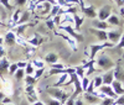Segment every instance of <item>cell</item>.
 Segmentation results:
<instances>
[{
  "mask_svg": "<svg viewBox=\"0 0 124 105\" xmlns=\"http://www.w3.org/2000/svg\"><path fill=\"white\" fill-rule=\"evenodd\" d=\"M46 93L51 98L58 100L61 103V105H63L66 103V100L71 97V94H72L71 90H65L62 88H55V87H47L46 88Z\"/></svg>",
  "mask_w": 124,
  "mask_h": 105,
  "instance_id": "cell-1",
  "label": "cell"
},
{
  "mask_svg": "<svg viewBox=\"0 0 124 105\" xmlns=\"http://www.w3.org/2000/svg\"><path fill=\"white\" fill-rule=\"evenodd\" d=\"M96 64L102 69V70H109V69H113L116 66V62L113 61L107 53L102 52V53L98 56V58L96 59Z\"/></svg>",
  "mask_w": 124,
  "mask_h": 105,
  "instance_id": "cell-2",
  "label": "cell"
},
{
  "mask_svg": "<svg viewBox=\"0 0 124 105\" xmlns=\"http://www.w3.org/2000/svg\"><path fill=\"white\" fill-rule=\"evenodd\" d=\"M58 28L60 30H62V31H65V32L70 36V37H72L76 42H82V41H85V36L82 35V34H79V32H77V31L72 27L71 25H67V24H61L60 26H58Z\"/></svg>",
  "mask_w": 124,
  "mask_h": 105,
  "instance_id": "cell-3",
  "label": "cell"
},
{
  "mask_svg": "<svg viewBox=\"0 0 124 105\" xmlns=\"http://www.w3.org/2000/svg\"><path fill=\"white\" fill-rule=\"evenodd\" d=\"M104 48H114V45L110 42H103V43H98V45H91L89 46V59H96V55L99 53L101 49Z\"/></svg>",
  "mask_w": 124,
  "mask_h": 105,
  "instance_id": "cell-4",
  "label": "cell"
},
{
  "mask_svg": "<svg viewBox=\"0 0 124 105\" xmlns=\"http://www.w3.org/2000/svg\"><path fill=\"white\" fill-rule=\"evenodd\" d=\"M123 32H122V28H113V30H108L107 31V36H108V42H110V43L113 45H117L120 37H122Z\"/></svg>",
  "mask_w": 124,
  "mask_h": 105,
  "instance_id": "cell-5",
  "label": "cell"
},
{
  "mask_svg": "<svg viewBox=\"0 0 124 105\" xmlns=\"http://www.w3.org/2000/svg\"><path fill=\"white\" fill-rule=\"evenodd\" d=\"M9 66H10V62L6 57L0 59V79L1 82H5L6 76L9 74Z\"/></svg>",
  "mask_w": 124,
  "mask_h": 105,
  "instance_id": "cell-6",
  "label": "cell"
},
{
  "mask_svg": "<svg viewBox=\"0 0 124 105\" xmlns=\"http://www.w3.org/2000/svg\"><path fill=\"white\" fill-rule=\"evenodd\" d=\"M120 62H122V59H119L116 63L114 69H113V74H114V79L118 80V82H120L123 85H124V68L120 66Z\"/></svg>",
  "mask_w": 124,
  "mask_h": 105,
  "instance_id": "cell-7",
  "label": "cell"
},
{
  "mask_svg": "<svg viewBox=\"0 0 124 105\" xmlns=\"http://www.w3.org/2000/svg\"><path fill=\"white\" fill-rule=\"evenodd\" d=\"M112 15V6L110 5H104L102 6L97 11V17L99 21H107V19Z\"/></svg>",
  "mask_w": 124,
  "mask_h": 105,
  "instance_id": "cell-8",
  "label": "cell"
},
{
  "mask_svg": "<svg viewBox=\"0 0 124 105\" xmlns=\"http://www.w3.org/2000/svg\"><path fill=\"white\" fill-rule=\"evenodd\" d=\"M88 31L92 34V35H94L97 37V40L101 42V43H103V42H108V36H107V31L104 30H97V28H88Z\"/></svg>",
  "mask_w": 124,
  "mask_h": 105,
  "instance_id": "cell-9",
  "label": "cell"
},
{
  "mask_svg": "<svg viewBox=\"0 0 124 105\" xmlns=\"http://www.w3.org/2000/svg\"><path fill=\"white\" fill-rule=\"evenodd\" d=\"M3 38H4V43H5V46H8V47H13V46L16 45V38H17V36H16V34L14 32V31L9 30Z\"/></svg>",
  "mask_w": 124,
  "mask_h": 105,
  "instance_id": "cell-10",
  "label": "cell"
},
{
  "mask_svg": "<svg viewBox=\"0 0 124 105\" xmlns=\"http://www.w3.org/2000/svg\"><path fill=\"white\" fill-rule=\"evenodd\" d=\"M81 11H82V14H83L86 17H88V19H96L97 17V9L93 6V5H85L81 9Z\"/></svg>",
  "mask_w": 124,
  "mask_h": 105,
  "instance_id": "cell-11",
  "label": "cell"
},
{
  "mask_svg": "<svg viewBox=\"0 0 124 105\" xmlns=\"http://www.w3.org/2000/svg\"><path fill=\"white\" fill-rule=\"evenodd\" d=\"M44 41H45V37H44V36H41L40 34H35V35L31 36L30 38L26 40L27 45L32 46V47H37V46H40Z\"/></svg>",
  "mask_w": 124,
  "mask_h": 105,
  "instance_id": "cell-12",
  "label": "cell"
},
{
  "mask_svg": "<svg viewBox=\"0 0 124 105\" xmlns=\"http://www.w3.org/2000/svg\"><path fill=\"white\" fill-rule=\"evenodd\" d=\"M54 34L55 35H57V36H61L62 38H65L66 40V42H67V43L70 45V47L72 48V51H77V42L73 40V38H72V37H70L67 34H62V32H58V31H57V28L54 31Z\"/></svg>",
  "mask_w": 124,
  "mask_h": 105,
  "instance_id": "cell-13",
  "label": "cell"
},
{
  "mask_svg": "<svg viewBox=\"0 0 124 105\" xmlns=\"http://www.w3.org/2000/svg\"><path fill=\"white\" fill-rule=\"evenodd\" d=\"M98 91L101 93V94H103L104 97H108V98H112V99H117L118 97L116 95V93L113 91V89H112V87L110 85H102V87H99L98 88Z\"/></svg>",
  "mask_w": 124,
  "mask_h": 105,
  "instance_id": "cell-14",
  "label": "cell"
},
{
  "mask_svg": "<svg viewBox=\"0 0 124 105\" xmlns=\"http://www.w3.org/2000/svg\"><path fill=\"white\" fill-rule=\"evenodd\" d=\"M35 24L32 22H29V24H23V25H16L11 28V31H14V32L16 34V36H21L25 34V31L29 28V27H34Z\"/></svg>",
  "mask_w": 124,
  "mask_h": 105,
  "instance_id": "cell-15",
  "label": "cell"
},
{
  "mask_svg": "<svg viewBox=\"0 0 124 105\" xmlns=\"http://www.w3.org/2000/svg\"><path fill=\"white\" fill-rule=\"evenodd\" d=\"M83 99H85L83 101L89 105H96L101 103V99L98 97H96L94 94H89V93H83Z\"/></svg>",
  "mask_w": 124,
  "mask_h": 105,
  "instance_id": "cell-16",
  "label": "cell"
},
{
  "mask_svg": "<svg viewBox=\"0 0 124 105\" xmlns=\"http://www.w3.org/2000/svg\"><path fill=\"white\" fill-rule=\"evenodd\" d=\"M110 87H112V89H113V91L116 93V95L117 97H120V95H124V85L120 83V82H118V80H113V83L110 84Z\"/></svg>",
  "mask_w": 124,
  "mask_h": 105,
  "instance_id": "cell-17",
  "label": "cell"
},
{
  "mask_svg": "<svg viewBox=\"0 0 124 105\" xmlns=\"http://www.w3.org/2000/svg\"><path fill=\"white\" fill-rule=\"evenodd\" d=\"M102 80H103V85H110L114 80V74H113V69H109L104 72L102 74Z\"/></svg>",
  "mask_w": 124,
  "mask_h": 105,
  "instance_id": "cell-18",
  "label": "cell"
},
{
  "mask_svg": "<svg viewBox=\"0 0 124 105\" xmlns=\"http://www.w3.org/2000/svg\"><path fill=\"white\" fill-rule=\"evenodd\" d=\"M92 26L93 28H97V30H104V31H108L109 30V25L107 24V21H99V20H93L92 21Z\"/></svg>",
  "mask_w": 124,
  "mask_h": 105,
  "instance_id": "cell-19",
  "label": "cell"
},
{
  "mask_svg": "<svg viewBox=\"0 0 124 105\" xmlns=\"http://www.w3.org/2000/svg\"><path fill=\"white\" fill-rule=\"evenodd\" d=\"M107 24H108L109 26H120V25H122V20L119 19L118 15L112 14V15L107 19Z\"/></svg>",
  "mask_w": 124,
  "mask_h": 105,
  "instance_id": "cell-20",
  "label": "cell"
},
{
  "mask_svg": "<svg viewBox=\"0 0 124 105\" xmlns=\"http://www.w3.org/2000/svg\"><path fill=\"white\" fill-rule=\"evenodd\" d=\"M21 14H23V10L20 9V7H17V9H15V13L13 14V16H11V20H10V26H11V28L17 24V21H19V19H20V16H21Z\"/></svg>",
  "mask_w": 124,
  "mask_h": 105,
  "instance_id": "cell-21",
  "label": "cell"
},
{
  "mask_svg": "<svg viewBox=\"0 0 124 105\" xmlns=\"http://www.w3.org/2000/svg\"><path fill=\"white\" fill-rule=\"evenodd\" d=\"M45 62L48 63V64H55V63L58 62V55L55 53V52H50L45 56Z\"/></svg>",
  "mask_w": 124,
  "mask_h": 105,
  "instance_id": "cell-22",
  "label": "cell"
},
{
  "mask_svg": "<svg viewBox=\"0 0 124 105\" xmlns=\"http://www.w3.org/2000/svg\"><path fill=\"white\" fill-rule=\"evenodd\" d=\"M30 17H31V13L29 11V10H25V11H23V14H21V16H20V19H19V21H17V24H16V25L29 24ZM16 25H15V26H16Z\"/></svg>",
  "mask_w": 124,
  "mask_h": 105,
  "instance_id": "cell-23",
  "label": "cell"
},
{
  "mask_svg": "<svg viewBox=\"0 0 124 105\" xmlns=\"http://www.w3.org/2000/svg\"><path fill=\"white\" fill-rule=\"evenodd\" d=\"M72 16H73V25H75V28H76V31L78 32L79 28H81V26H82V24L85 22V17H83V16H79L78 14H75V15H72Z\"/></svg>",
  "mask_w": 124,
  "mask_h": 105,
  "instance_id": "cell-24",
  "label": "cell"
},
{
  "mask_svg": "<svg viewBox=\"0 0 124 105\" xmlns=\"http://www.w3.org/2000/svg\"><path fill=\"white\" fill-rule=\"evenodd\" d=\"M68 80V74H61L60 76V78H58V80L56 82V83H54L52 84V87H55V88H61L62 85H65V83Z\"/></svg>",
  "mask_w": 124,
  "mask_h": 105,
  "instance_id": "cell-25",
  "label": "cell"
},
{
  "mask_svg": "<svg viewBox=\"0 0 124 105\" xmlns=\"http://www.w3.org/2000/svg\"><path fill=\"white\" fill-rule=\"evenodd\" d=\"M31 64L34 66L35 69H40V68H45V62L40 58H32L31 59Z\"/></svg>",
  "mask_w": 124,
  "mask_h": 105,
  "instance_id": "cell-26",
  "label": "cell"
},
{
  "mask_svg": "<svg viewBox=\"0 0 124 105\" xmlns=\"http://www.w3.org/2000/svg\"><path fill=\"white\" fill-rule=\"evenodd\" d=\"M75 73H76V76L82 79V78H85L86 77V69L83 68V66H77L75 67Z\"/></svg>",
  "mask_w": 124,
  "mask_h": 105,
  "instance_id": "cell-27",
  "label": "cell"
},
{
  "mask_svg": "<svg viewBox=\"0 0 124 105\" xmlns=\"http://www.w3.org/2000/svg\"><path fill=\"white\" fill-rule=\"evenodd\" d=\"M24 80H25V85H36L37 83V79L34 76H25Z\"/></svg>",
  "mask_w": 124,
  "mask_h": 105,
  "instance_id": "cell-28",
  "label": "cell"
},
{
  "mask_svg": "<svg viewBox=\"0 0 124 105\" xmlns=\"http://www.w3.org/2000/svg\"><path fill=\"white\" fill-rule=\"evenodd\" d=\"M26 99H27V101L32 105V104H35L36 101H39V95H37V93L35 91V93H31V94H26Z\"/></svg>",
  "mask_w": 124,
  "mask_h": 105,
  "instance_id": "cell-29",
  "label": "cell"
},
{
  "mask_svg": "<svg viewBox=\"0 0 124 105\" xmlns=\"http://www.w3.org/2000/svg\"><path fill=\"white\" fill-rule=\"evenodd\" d=\"M24 70H25V76H34V73H35V68L31 64V62H27L26 68Z\"/></svg>",
  "mask_w": 124,
  "mask_h": 105,
  "instance_id": "cell-30",
  "label": "cell"
},
{
  "mask_svg": "<svg viewBox=\"0 0 124 105\" xmlns=\"http://www.w3.org/2000/svg\"><path fill=\"white\" fill-rule=\"evenodd\" d=\"M92 82H93V85H94V88H96V89H98L99 87H102V85H103L102 76H97V77H94V79H93Z\"/></svg>",
  "mask_w": 124,
  "mask_h": 105,
  "instance_id": "cell-31",
  "label": "cell"
},
{
  "mask_svg": "<svg viewBox=\"0 0 124 105\" xmlns=\"http://www.w3.org/2000/svg\"><path fill=\"white\" fill-rule=\"evenodd\" d=\"M9 1H10V0H0V5H1L4 9H6L9 13H11L14 7H13L11 5H10V3H9Z\"/></svg>",
  "mask_w": 124,
  "mask_h": 105,
  "instance_id": "cell-32",
  "label": "cell"
},
{
  "mask_svg": "<svg viewBox=\"0 0 124 105\" xmlns=\"http://www.w3.org/2000/svg\"><path fill=\"white\" fill-rule=\"evenodd\" d=\"M45 26H46L48 30L52 31V32L56 30V26H55V24H54L52 19H46V20H45Z\"/></svg>",
  "mask_w": 124,
  "mask_h": 105,
  "instance_id": "cell-33",
  "label": "cell"
},
{
  "mask_svg": "<svg viewBox=\"0 0 124 105\" xmlns=\"http://www.w3.org/2000/svg\"><path fill=\"white\" fill-rule=\"evenodd\" d=\"M14 77H15V79H16V80H19V82H20V80H23V79H24V77H25V70L19 68V69L16 70V73L14 74Z\"/></svg>",
  "mask_w": 124,
  "mask_h": 105,
  "instance_id": "cell-34",
  "label": "cell"
},
{
  "mask_svg": "<svg viewBox=\"0 0 124 105\" xmlns=\"http://www.w3.org/2000/svg\"><path fill=\"white\" fill-rule=\"evenodd\" d=\"M44 104L45 105H61V103L58 101V100H56V99H54V98H46L45 100H44Z\"/></svg>",
  "mask_w": 124,
  "mask_h": 105,
  "instance_id": "cell-35",
  "label": "cell"
},
{
  "mask_svg": "<svg viewBox=\"0 0 124 105\" xmlns=\"http://www.w3.org/2000/svg\"><path fill=\"white\" fill-rule=\"evenodd\" d=\"M88 84H89V78L88 77H85V78L81 79V88H82V91H83V93L86 91Z\"/></svg>",
  "mask_w": 124,
  "mask_h": 105,
  "instance_id": "cell-36",
  "label": "cell"
},
{
  "mask_svg": "<svg viewBox=\"0 0 124 105\" xmlns=\"http://www.w3.org/2000/svg\"><path fill=\"white\" fill-rule=\"evenodd\" d=\"M117 46V52H119V53H120V52H122V49L124 48V34L122 35V37H120V40H119V42H118V43L116 45Z\"/></svg>",
  "mask_w": 124,
  "mask_h": 105,
  "instance_id": "cell-37",
  "label": "cell"
},
{
  "mask_svg": "<svg viewBox=\"0 0 124 105\" xmlns=\"http://www.w3.org/2000/svg\"><path fill=\"white\" fill-rule=\"evenodd\" d=\"M99 104H101V105H114V99L106 97L104 99H102V100H101Z\"/></svg>",
  "mask_w": 124,
  "mask_h": 105,
  "instance_id": "cell-38",
  "label": "cell"
},
{
  "mask_svg": "<svg viewBox=\"0 0 124 105\" xmlns=\"http://www.w3.org/2000/svg\"><path fill=\"white\" fill-rule=\"evenodd\" d=\"M17 69H19V68H17L16 63H10V66H9V74H10V76H14Z\"/></svg>",
  "mask_w": 124,
  "mask_h": 105,
  "instance_id": "cell-39",
  "label": "cell"
},
{
  "mask_svg": "<svg viewBox=\"0 0 124 105\" xmlns=\"http://www.w3.org/2000/svg\"><path fill=\"white\" fill-rule=\"evenodd\" d=\"M44 73H45V68H40V69H35V73H34V77L39 80L41 77L44 76Z\"/></svg>",
  "mask_w": 124,
  "mask_h": 105,
  "instance_id": "cell-40",
  "label": "cell"
},
{
  "mask_svg": "<svg viewBox=\"0 0 124 105\" xmlns=\"http://www.w3.org/2000/svg\"><path fill=\"white\" fill-rule=\"evenodd\" d=\"M14 4H15L14 6H17L21 9L23 6H25L27 4V0H14Z\"/></svg>",
  "mask_w": 124,
  "mask_h": 105,
  "instance_id": "cell-41",
  "label": "cell"
},
{
  "mask_svg": "<svg viewBox=\"0 0 124 105\" xmlns=\"http://www.w3.org/2000/svg\"><path fill=\"white\" fill-rule=\"evenodd\" d=\"M36 88L35 85H25V94H31V93H35Z\"/></svg>",
  "mask_w": 124,
  "mask_h": 105,
  "instance_id": "cell-42",
  "label": "cell"
},
{
  "mask_svg": "<svg viewBox=\"0 0 124 105\" xmlns=\"http://www.w3.org/2000/svg\"><path fill=\"white\" fill-rule=\"evenodd\" d=\"M51 68L52 69H65V64H62V63H55V64H51Z\"/></svg>",
  "mask_w": 124,
  "mask_h": 105,
  "instance_id": "cell-43",
  "label": "cell"
},
{
  "mask_svg": "<svg viewBox=\"0 0 124 105\" xmlns=\"http://www.w3.org/2000/svg\"><path fill=\"white\" fill-rule=\"evenodd\" d=\"M16 64H17V68L25 69V68H26V64H27V62H26V61H19V62H16Z\"/></svg>",
  "mask_w": 124,
  "mask_h": 105,
  "instance_id": "cell-44",
  "label": "cell"
},
{
  "mask_svg": "<svg viewBox=\"0 0 124 105\" xmlns=\"http://www.w3.org/2000/svg\"><path fill=\"white\" fill-rule=\"evenodd\" d=\"M52 21H54L55 26H60L61 25V15H56L55 17H52Z\"/></svg>",
  "mask_w": 124,
  "mask_h": 105,
  "instance_id": "cell-45",
  "label": "cell"
},
{
  "mask_svg": "<svg viewBox=\"0 0 124 105\" xmlns=\"http://www.w3.org/2000/svg\"><path fill=\"white\" fill-rule=\"evenodd\" d=\"M4 57H6V49H5V47L1 45V46H0V59L4 58Z\"/></svg>",
  "mask_w": 124,
  "mask_h": 105,
  "instance_id": "cell-46",
  "label": "cell"
},
{
  "mask_svg": "<svg viewBox=\"0 0 124 105\" xmlns=\"http://www.w3.org/2000/svg\"><path fill=\"white\" fill-rule=\"evenodd\" d=\"M75 100H76V99H73L72 97H70V98L66 100V103H65L63 105H75Z\"/></svg>",
  "mask_w": 124,
  "mask_h": 105,
  "instance_id": "cell-47",
  "label": "cell"
},
{
  "mask_svg": "<svg viewBox=\"0 0 124 105\" xmlns=\"http://www.w3.org/2000/svg\"><path fill=\"white\" fill-rule=\"evenodd\" d=\"M75 105H86V103L83 101V99H82V98H76Z\"/></svg>",
  "mask_w": 124,
  "mask_h": 105,
  "instance_id": "cell-48",
  "label": "cell"
},
{
  "mask_svg": "<svg viewBox=\"0 0 124 105\" xmlns=\"http://www.w3.org/2000/svg\"><path fill=\"white\" fill-rule=\"evenodd\" d=\"M116 4L120 7H124V0H116Z\"/></svg>",
  "mask_w": 124,
  "mask_h": 105,
  "instance_id": "cell-49",
  "label": "cell"
},
{
  "mask_svg": "<svg viewBox=\"0 0 124 105\" xmlns=\"http://www.w3.org/2000/svg\"><path fill=\"white\" fill-rule=\"evenodd\" d=\"M5 98V94L3 93V91H0V103H1L3 101V99Z\"/></svg>",
  "mask_w": 124,
  "mask_h": 105,
  "instance_id": "cell-50",
  "label": "cell"
},
{
  "mask_svg": "<svg viewBox=\"0 0 124 105\" xmlns=\"http://www.w3.org/2000/svg\"><path fill=\"white\" fill-rule=\"evenodd\" d=\"M39 1H40V0H30L29 3H30V4H34V5H36V4H37Z\"/></svg>",
  "mask_w": 124,
  "mask_h": 105,
  "instance_id": "cell-51",
  "label": "cell"
},
{
  "mask_svg": "<svg viewBox=\"0 0 124 105\" xmlns=\"http://www.w3.org/2000/svg\"><path fill=\"white\" fill-rule=\"evenodd\" d=\"M32 105H45V104H44V101L39 100V101H36V103H35V104H32Z\"/></svg>",
  "mask_w": 124,
  "mask_h": 105,
  "instance_id": "cell-52",
  "label": "cell"
},
{
  "mask_svg": "<svg viewBox=\"0 0 124 105\" xmlns=\"http://www.w3.org/2000/svg\"><path fill=\"white\" fill-rule=\"evenodd\" d=\"M78 1H79V5H81V9H82L85 6V1H83V0H78Z\"/></svg>",
  "mask_w": 124,
  "mask_h": 105,
  "instance_id": "cell-53",
  "label": "cell"
},
{
  "mask_svg": "<svg viewBox=\"0 0 124 105\" xmlns=\"http://www.w3.org/2000/svg\"><path fill=\"white\" fill-rule=\"evenodd\" d=\"M1 45H4V38L0 37V46H1Z\"/></svg>",
  "mask_w": 124,
  "mask_h": 105,
  "instance_id": "cell-54",
  "label": "cell"
},
{
  "mask_svg": "<svg viewBox=\"0 0 124 105\" xmlns=\"http://www.w3.org/2000/svg\"><path fill=\"white\" fill-rule=\"evenodd\" d=\"M1 88H3V84H1V79H0V91H1Z\"/></svg>",
  "mask_w": 124,
  "mask_h": 105,
  "instance_id": "cell-55",
  "label": "cell"
},
{
  "mask_svg": "<svg viewBox=\"0 0 124 105\" xmlns=\"http://www.w3.org/2000/svg\"><path fill=\"white\" fill-rule=\"evenodd\" d=\"M0 26H5V24L3 22V21H0Z\"/></svg>",
  "mask_w": 124,
  "mask_h": 105,
  "instance_id": "cell-56",
  "label": "cell"
},
{
  "mask_svg": "<svg viewBox=\"0 0 124 105\" xmlns=\"http://www.w3.org/2000/svg\"><path fill=\"white\" fill-rule=\"evenodd\" d=\"M0 105H14V104H0Z\"/></svg>",
  "mask_w": 124,
  "mask_h": 105,
  "instance_id": "cell-57",
  "label": "cell"
},
{
  "mask_svg": "<svg viewBox=\"0 0 124 105\" xmlns=\"http://www.w3.org/2000/svg\"><path fill=\"white\" fill-rule=\"evenodd\" d=\"M1 17H3V16H1V14H0V21H1Z\"/></svg>",
  "mask_w": 124,
  "mask_h": 105,
  "instance_id": "cell-58",
  "label": "cell"
},
{
  "mask_svg": "<svg viewBox=\"0 0 124 105\" xmlns=\"http://www.w3.org/2000/svg\"><path fill=\"white\" fill-rule=\"evenodd\" d=\"M122 57H124V51H123V53H122Z\"/></svg>",
  "mask_w": 124,
  "mask_h": 105,
  "instance_id": "cell-59",
  "label": "cell"
},
{
  "mask_svg": "<svg viewBox=\"0 0 124 105\" xmlns=\"http://www.w3.org/2000/svg\"><path fill=\"white\" fill-rule=\"evenodd\" d=\"M96 105H101V104H96Z\"/></svg>",
  "mask_w": 124,
  "mask_h": 105,
  "instance_id": "cell-60",
  "label": "cell"
},
{
  "mask_svg": "<svg viewBox=\"0 0 124 105\" xmlns=\"http://www.w3.org/2000/svg\"><path fill=\"white\" fill-rule=\"evenodd\" d=\"M29 1H30V0H27V3H29Z\"/></svg>",
  "mask_w": 124,
  "mask_h": 105,
  "instance_id": "cell-61",
  "label": "cell"
},
{
  "mask_svg": "<svg viewBox=\"0 0 124 105\" xmlns=\"http://www.w3.org/2000/svg\"><path fill=\"white\" fill-rule=\"evenodd\" d=\"M113 1H114V0H113Z\"/></svg>",
  "mask_w": 124,
  "mask_h": 105,
  "instance_id": "cell-62",
  "label": "cell"
}]
</instances>
